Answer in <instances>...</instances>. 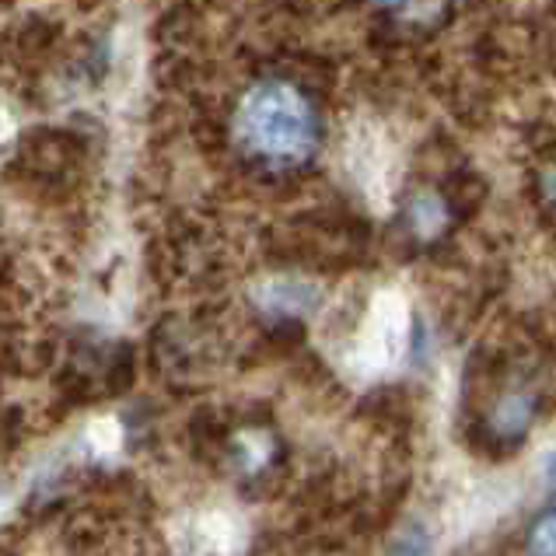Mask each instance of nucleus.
Listing matches in <instances>:
<instances>
[{
	"label": "nucleus",
	"instance_id": "obj_1",
	"mask_svg": "<svg viewBox=\"0 0 556 556\" xmlns=\"http://www.w3.org/2000/svg\"><path fill=\"white\" fill-rule=\"evenodd\" d=\"M238 130L245 144L269 162H305L319 144V113L301 88L260 81L245 94Z\"/></svg>",
	"mask_w": 556,
	"mask_h": 556
},
{
	"label": "nucleus",
	"instance_id": "obj_2",
	"mask_svg": "<svg viewBox=\"0 0 556 556\" xmlns=\"http://www.w3.org/2000/svg\"><path fill=\"white\" fill-rule=\"evenodd\" d=\"M539 409H543V389L526 375L507 378L486 409L483 431L494 441V448H515L529 438Z\"/></svg>",
	"mask_w": 556,
	"mask_h": 556
},
{
	"label": "nucleus",
	"instance_id": "obj_3",
	"mask_svg": "<svg viewBox=\"0 0 556 556\" xmlns=\"http://www.w3.org/2000/svg\"><path fill=\"white\" fill-rule=\"evenodd\" d=\"M452 225V203L444 200L438 189H420L406 203V228L420 242H434Z\"/></svg>",
	"mask_w": 556,
	"mask_h": 556
},
{
	"label": "nucleus",
	"instance_id": "obj_4",
	"mask_svg": "<svg viewBox=\"0 0 556 556\" xmlns=\"http://www.w3.org/2000/svg\"><path fill=\"white\" fill-rule=\"evenodd\" d=\"M521 553L526 556H556V501L529 518L526 535H521Z\"/></svg>",
	"mask_w": 556,
	"mask_h": 556
},
{
	"label": "nucleus",
	"instance_id": "obj_5",
	"mask_svg": "<svg viewBox=\"0 0 556 556\" xmlns=\"http://www.w3.org/2000/svg\"><path fill=\"white\" fill-rule=\"evenodd\" d=\"M375 4H381V8H403L406 0H375Z\"/></svg>",
	"mask_w": 556,
	"mask_h": 556
}]
</instances>
